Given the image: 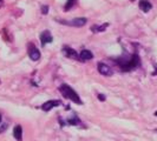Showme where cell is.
I'll use <instances>...</instances> for the list:
<instances>
[{
  "label": "cell",
  "instance_id": "19",
  "mask_svg": "<svg viewBox=\"0 0 157 141\" xmlns=\"http://www.w3.org/2000/svg\"><path fill=\"white\" fill-rule=\"evenodd\" d=\"M155 117H157V110L155 112Z\"/></svg>",
  "mask_w": 157,
  "mask_h": 141
},
{
  "label": "cell",
  "instance_id": "8",
  "mask_svg": "<svg viewBox=\"0 0 157 141\" xmlns=\"http://www.w3.org/2000/svg\"><path fill=\"white\" fill-rule=\"evenodd\" d=\"M63 54L65 56H67V58H70V59H75V60H79V55L78 53L73 49V48H71L69 46H65L63 47Z\"/></svg>",
  "mask_w": 157,
  "mask_h": 141
},
{
  "label": "cell",
  "instance_id": "5",
  "mask_svg": "<svg viewBox=\"0 0 157 141\" xmlns=\"http://www.w3.org/2000/svg\"><path fill=\"white\" fill-rule=\"evenodd\" d=\"M97 70H98V72H99L102 75H104V77H111V75L113 74V70H111V67H109L106 63H98Z\"/></svg>",
  "mask_w": 157,
  "mask_h": 141
},
{
  "label": "cell",
  "instance_id": "15",
  "mask_svg": "<svg viewBox=\"0 0 157 141\" xmlns=\"http://www.w3.org/2000/svg\"><path fill=\"white\" fill-rule=\"evenodd\" d=\"M47 12H48V6L47 5H43L41 6V13L45 16V14H47Z\"/></svg>",
  "mask_w": 157,
  "mask_h": 141
},
{
  "label": "cell",
  "instance_id": "3",
  "mask_svg": "<svg viewBox=\"0 0 157 141\" xmlns=\"http://www.w3.org/2000/svg\"><path fill=\"white\" fill-rule=\"evenodd\" d=\"M58 23L62 25H67V26H73V27H83L87 23L86 18H76L72 20H58Z\"/></svg>",
  "mask_w": 157,
  "mask_h": 141
},
{
  "label": "cell",
  "instance_id": "16",
  "mask_svg": "<svg viewBox=\"0 0 157 141\" xmlns=\"http://www.w3.org/2000/svg\"><path fill=\"white\" fill-rule=\"evenodd\" d=\"M97 96H98V100H99V101H105V100H106V96H105L104 94H98Z\"/></svg>",
  "mask_w": 157,
  "mask_h": 141
},
{
  "label": "cell",
  "instance_id": "6",
  "mask_svg": "<svg viewBox=\"0 0 157 141\" xmlns=\"http://www.w3.org/2000/svg\"><path fill=\"white\" fill-rule=\"evenodd\" d=\"M29 56H30V59L33 60V61H38L40 59V56H41L39 49L34 46V45H32V44L29 46Z\"/></svg>",
  "mask_w": 157,
  "mask_h": 141
},
{
  "label": "cell",
  "instance_id": "4",
  "mask_svg": "<svg viewBox=\"0 0 157 141\" xmlns=\"http://www.w3.org/2000/svg\"><path fill=\"white\" fill-rule=\"evenodd\" d=\"M59 122H60V126L64 127V126H80V127H85V126L82 124L80 119H79L76 114L72 115L71 118H67L65 121H63L60 118H59Z\"/></svg>",
  "mask_w": 157,
  "mask_h": 141
},
{
  "label": "cell",
  "instance_id": "20",
  "mask_svg": "<svg viewBox=\"0 0 157 141\" xmlns=\"http://www.w3.org/2000/svg\"><path fill=\"white\" fill-rule=\"evenodd\" d=\"M0 122H1V115H0Z\"/></svg>",
  "mask_w": 157,
  "mask_h": 141
},
{
  "label": "cell",
  "instance_id": "14",
  "mask_svg": "<svg viewBox=\"0 0 157 141\" xmlns=\"http://www.w3.org/2000/svg\"><path fill=\"white\" fill-rule=\"evenodd\" d=\"M75 4H76V0H67L66 4H65V6H64V9L65 11H69V9H71V8L73 7Z\"/></svg>",
  "mask_w": 157,
  "mask_h": 141
},
{
  "label": "cell",
  "instance_id": "1",
  "mask_svg": "<svg viewBox=\"0 0 157 141\" xmlns=\"http://www.w3.org/2000/svg\"><path fill=\"white\" fill-rule=\"evenodd\" d=\"M116 63L119 66V68L123 70V72H130V70H135L140 66L141 63V59L138 54H132L128 58H124V56H121V58H117L116 59Z\"/></svg>",
  "mask_w": 157,
  "mask_h": 141
},
{
  "label": "cell",
  "instance_id": "10",
  "mask_svg": "<svg viewBox=\"0 0 157 141\" xmlns=\"http://www.w3.org/2000/svg\"><path fill=\"white\" fill-rule=\"evenodd\" d=\"M91 59H94V54H92V52L91 51H89V49H83L80 53H79V60L80 61H86V60H91Z\"/></svg>",
  "mask_w": 157,
  "mask_h": 141
},
{
  "label": "cell",
  "instance_id": "12",
  "mask_svg": "<svg viewBox=\"0 0 157 141\" xmlns=\"http://www.w3.org/2000/svg\"><path fill=\"white\" fill-rule=\"evenodd\" d=\"M140 8H141V11H143L144 13H148L150 9L152 8V5H151V2L148 1V0H141L140 1Z\"/></svg>",
  "mask_w": 157,
  "mask_h": 141
},
{
  "label": "cell",
  "instance_id": "17",
  "mask_svg": "<svg viewBox=\"0 0 157 141\" xmlns=\"http://www.w3.org/2000/svg\"><path fill=\"white\" fill-rule=\"evenodd\" d=\"M6 129H7V125H6V124H4V125L1 126V128H0V134L4 133V132H5Z\"/></svg>",
  "mask_w": 157,
  "mask_h": 141
},
{
  "label": "cell",
  "instance_id": "11",
  "mask_svg": "<svg viewBox=\"0 0 157 141\" xmlns=\"http://www.w3.org/2000/svg\"><path fill=\"white\" fill-rule=\"evenodd\" d=\"M13 136L17 141H23V127L20 125H16L13 128Z\"/></svg>",
  "mask_w": 157,
  "mask_h": 141
},
{
  "label": "cell",
  "instance_id": "7",
  "mask_svg": "<svg viewBox=\"0 0 157 141\" xmlns=\"http://www.w3.org/2000/svg\"><path fill=\"white\" fill-rule=\"evenodd\" d=\"M52 41H53V37H52V34L50 33V31L41 32V34H40V42H41V46L44 47L46 44H51Z\"/></svg>",
  "mask_w": 157,
  "mask_h": 141
},
{
  "label": "cell",
  "instance_id": "21",
  "mask_svg": "<svg viewBox=\"0 0 157 141\" xmlns=\"http://www.w3.org/2000/svg\"><path fill=\"white\" fill-rule=\"evenodd\" d=\"M131 1H135V0H131Z\"/></svg>",
  "mask_w": 157,
  "mask_h": 141
},
{
  "label": "cell",
  "instance_id": "13",
  "mask_svg": "<svg viewBox=\"0 0 157 141\" xmlns=\"http://www.w3.org/2000/svg\"><path fill=\"white\" fill-rule=\"evenodd\" d=\"M108 26H109L108 23H105L104 25H94V26L91 27V31L94 32V33H101V32L105 31Z\"/></svg>",
  "mask_w": 157,
  "mask_h": 141
},
{
  "label": "cell",
  "instance_id": "9",
  "mask_svg": "<svg viewBox=\"0 0 157 141\" xmlns=\"http://www.w3.org/2000/svg\"><path fill=\"white\" fill-rule=\"evenodd\" d=\"M60 105V101L59 100H48V101L44 102L43 106H41V110L44 112H50L52 108H56L57 106Z\"/></svg>",
  "mask_w": 157,
  "mask_h": 141
},
{
  "label": "cell",
  "instance_id": "18",
  "mask_svg": "<svg viewBox=\"0 0 157 141\" xmlns=\"http://www.w3.org/2000/svg\"><path fill=\"white\" fill-rule=\"evenodd\" d=\"M4 5V0H0V7Z\"/></svg>",
  "mask_w": 157,
  "mask_h": 141
},
{
  "label": "cell",
  "instance_id": "2",
  "mask_svg": "<svg viewBox=\"0 0 157 141\" xmlns=\"http://www.w3.org/2000/svg\"><path fill=\"white\" fill-rule=\"evenodd\" d=\"M59 92L62 93L65 99H69L70 101L75 102V103H77V105H83V101H82V99H80V96H79L77 92L72 88L71 86H69L67 84H63V85H60L59 86Z\"/></svg>",
  "mask_w": 157,
  "mask_h": 141
}]
</instances>
